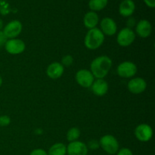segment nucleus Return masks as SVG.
<instances>
[{"instance_id": "12", "label": "nucleus", "mask_w": 155, "mask_h": 155, "mask_svg": "<svg viewBox=\"0 0 155 155\" xmlns=\"http://www.w3.org/2000/svg\"><path fill=\"white\" fill-rule=\"evenodd\" d=\"M101 29L103 34L110 36L117 33V26L112 18H104L101 21Z\"/></svg>"}, {"instance_id": "15", "label": "nucleus", "mask_w": 155, "mask_h": 155, "mask_svg": "<svg viewBox=\"0 0 155 155\" xmlns=\"http://www.w3.org/2000/svg\"><path fill=\"white\" fill-rule=\"evenodd\" d=\"M136 31L138 36L142 38H147L152 32V26L147 20H141L139 21L136 27Z\"/></svg>"}, {"instance_id": "24", "label": "nucleus", "mask_w": 155, "mask_h": 155, "mask_svg": "<svg viewBox=\"0 0 155 155\" xmlns=\"http://www.w3.org/2000/svg\"><path fill=\"white\" fill-rule=\"evenodd\" d=\"M100 147L99 145V142L96 140H91L88 142V145H87V148H89V149H92V150H97L98 148Z\"/></svg>"}, {"instance_id": "26", "label": "nucleus", "mask_w": 155, "mask_h": 155, "mask_svg": "<svg viewBox=\"0 0 155 155\" xmlns=\"http://www.w3.org/2000/svg\"><path fill=\"white\" fill-rule=\"evenodd\" d=\"M30 155H48L46 151L42 148H36L30 152Z\"/></svg>"}, {"instance_id": "7", "label": "nucleus", "mask_w": 155, "mask_h": 155, "mask_svg": "<svg viewBox=\"0 0 155 155\" xmlns=\"http://www.w3.org/2000/svg\"><path fill=\"white\" fill-rule=\"evenodd\" d=\"M134 133L138 140L142 142H147L152 138L153 130L148 124H142L136 127Z\"/></svg>"}, {"instance_id": "9", "label": "nucleus", "mask_w": 155, "mask_h": 155, "mask_svg": "<svg viewBox=\"0 0 155 155\" xmlns=\"http://www.w3.org/2000/svg\"><path fill=\"white\" fill-rule=\"evenodd\" d=\"M76 80L82 87L89 88L95 81V77L91 71L86 69H82L80 70L76 74Z\"/></svg>"}, {"instance_id": "1", "label": "nucleus", "mask_w": 155, "mask_h": 155, "mask_svg": "<svg viewBox=\"0 0 155 155\" xmlns=\"http://www.w3.org/2000/svg\"><path fill=\"white\" fill-rule=\"evenodd\" d=\"M112 60L106 55L97 57L90 65L91 73L97 79H103L107 75L112 67Z\"/></svg>"}, {"instance_id": "18", "label": "nucleus", "mask_w": 155, "mask_h": 155, "mask_svg": "<svg viewBox=\"0 0 155 155\" xmlns=\"http://www.w3.org/2000/svg\"><path fill=\"white\" fill-rule=\"evenodd\" d=\"M47 154L48 155H66L67 146L61 142L55 143L50 147Z\"/></svg>"}, {"instance_id": "27", "label": "nucleus", "mask_w": 155, "mask_h": 155, "mask_svg": "<svg viewBox=\"0 0 155 155\" xmlns=\"http://www.w3.org/2000/svg\"><path fill=\"white\" fill-rule=\"evenodd\" d=\"M8 38L6 37L5 33H3L2 30H0V47L5 45V42H7Z\"/></svg>"}, {"instance_id": "3", "label": "nucleus", "mask_w": 155, "mask_h": 155, "mask_svg": "<svg viewBox=\"0 0 155 155\" xmlns=\"http://www.w3.org/2000/svg\"><path fill=\"white\" fill-rule=\"evenodd\" d=\"M99 145L103 150L110 155L117 154L119 150V142L112 135H105L100 139Z\"/></svg>"}, {"instance_id": "23", "label": "nucleus", "mask_w": 155, "mask_h": 155, "mask_svg": "<svg viewBox=\"0 0 155 155\" xmlns=\"http://www.w3.org/2000/svg\"><path fill=\"white\" fill-rule=\"evenodd\" d=\"M11 118L8 115L0 116V127H7L10 124Z\"/></svg>"}, {"instance_id": "5", "label": "nucleus", "mask_w": 155, "mask_h": 155, "mask_svg": "<svg viewBox=\"0 0 155 155\" xmlns=\"http://www.w3.org/2000/svg\"><path fill=\"white\" fill-rule=\"evenodd\" d=\"M137 66L131 61H124L117 68V74L123 78H131L137 73Z\"/></svg>"}, {"instance_id": "21", "label": "nucleus", "mask_w": 155, "mask_h": 155, "mask_svg": "<svg viewBox=\"0 0 155 155\" xmlns=\"http://www.w3.org/2000/svg\"><path fill=\"white\" fill-rule=\"evenodd\" d=\"M10 12V7L8 3L5 0H0V14L7 15Z\"/></svg>"}, {"instance_id": "11", "label": "nucleus", "mask_w": 155, "mask_h": 155, "mask_svg": "<svg viewBox=\"0 0 155 155\" xmlns=\"http://www.w3.org/2000/svg\"><path fill=\"white\" fill-rule=\"evenodd\" d=\"M127 87H128L129 91L132 93L140 94L146 89L147 83L143 78L136 77V78H133L130 80Z\"/></svg>"}, {"instance_id": "2", "label": "nucleus", "mask_w": 155, "mask_h": 155, "mask_svg": "<svg viewBox=\"0 0 155 155\" xmlns=\"http://www.w3.org/2000/svg\"><path fill=\"white\" fill-rule=\"evenodd\" d=\"M104 41V35L100 29L95 27L89 30L84 39L85 46L90 50L99 48Z\"/></svg>"}, {"instance_id": "10", "label": "nucleus", "mask_w": 155, "mask_h": 155, "mask_svg": "<svg viewBox=\"0 0 155 155\" xmlns=\"http://www.w3.org/2000/svg\"><path fill=\"white\" fill-rule=\"evenodd\" d=\"M88 151L87 145L78 140L70 142L67 147V154L68 155H87Z\"/></svg>"}, {"instance_id": "30", "label": "nucleus", "mask_w": 155, "mask_h": 155, "mask_svg": "<svg viewBox=\"0 0 155 155\" xmlns=\"http://www.w3.org/2000/svg\"><path fill=\"white\" fill-rule=\"evenodd\" d=\"M2 77L0 76V87L2 86Z\"/></svg>"}, {"instance_id": "28", "label": "nucleus", "mask_w": 155, "mask_h": 155, "mask_svg": "<svg viewBox=\"0 0 155 155\" xmlns=\"http://www.w3.org/2000/svg\"><path fill=\"white\" fill-rule=\"evenodd\" d=\"M145 4L150 8H154L155 7V0H144Z\"/></svg>"}, {"instance_id": "14", "label": "nucleus", "mask_w": 155, "mask_h": 155, "mask_svg": "<svg viewBox=\"0 0 155 155\" xmlns=\"http://www.w3.org/2000/svg\"><path fill=\"white\" fill-rule=\"evenodd\" d=\"M91 89L97 96H103L108 91V84L104 79H97L91 86Z\"/></svg>"}, {"instance_id": "19", "label": "nucleus", "mask_w": 155, "mask_h": 155, "mask_svg": "<svg viewBox=\"0 0 155 155\" xmlns=\"http://www.w3.org/2000/svg\"><path fill=\"white\" fill-rule=\"evenodd\" d=\"M107 0H90L89 7L92 12H97L104 9L107 6Z\"/></svg>"}, {"instance_id": "8", "label": "nucleus", "mask_w": 155, "mask_h": 155, "mask_svg": "<svg viewBox=\"0 0 155 155\" xmlns=\"http://www.w3.org/2000/svg\"><path fill=\"white\" fill-rule=\"evenodd\" d=\"M22 28V24L21 21L15 20V21H10L8 24H6L2 31L6 37L8 38V39H15L21 34Z\"/></svg>"}, {"instance_id": "25", "label": "nucleus", "mask_w": 155, "mask_h": 155, "mask_svg": "<svg viewBox=\"0 0 155 155\" xmlns=\"http://www.w3.org/2000/svg\"><path fill=\"white\" fill-rule=\"evenodd\" d=\"M117 155H133V153L130 148H124L118 150V151L117 152Z\"/></svg>"}, {"instance_id": "20", "label": "nucleus", "mask_w": 155, "mask_h": 155, "mask_svg": "<svg viewBox=\"0 0 155 155\" xmlns=\"http://www.w3.org/2000/svg\"><path fill=\"white\" fill-rule=\"evenodd\" d=\"M80 134H81V132L80 129L77 127H72L67 133V139L70 142H75L78 140L79 138L80 137Z\"/></svg>"}, {"instance_id": "22", "label": "nucleus", "mask_w": 155, "mask_h": 155, "mask_svg": "<svg viewBox=\"0 0 155 155\" xmlns=\"http://www.w3.org/2000/svg\"><path fill=\"white\" fill-rule=\"evenodd\" d=\"M73 63H74V58L70 54H67L62 58L61 64L64 67H70L73 64Z\"/></svg>"}, {"instance_id": "13", "label": "nucleus", "mask_w": 155, "mask_h": 155, "mask_svg": "<svg viewBox=\"0 0 155 155\" xmlns=\"http://www.w3.org/2000/svg\"><path fill=\"white\" fill-rule=\"evenodd\" d=\"M64 67L59 62H53L50 64L46 69V74L49 78L57 80L60 78L64 74Z\"/></svg>"}, {"instance_id": "4", "label": "nucleus", "mask_w": 155, "mask_h": 155, "mask_svg": "<svg viewBox=\"0 0 155 155\" xmlns=\"http://www.w3.org/2000/svg\"><path fill=\"white\" fill-rule=\"evenodd\" d=\"M136 39V33L131 28H123L117 36V42L120 46L127 47L133 43Z\"/></svg>"}, {"instance_id": "16", "label": "nucleus", "mask_w": 155, "mask_h": 155, "mask_svg": "<svg viewBox=\"0 0 155 155\" xmlns=\"http://www.w3.org/2000/svg\"><path fill=\"white\" fill-rule=\"evenodd\" d=\"M136 5L133 0H124L119 6V12L122 16L130 17L134 12Z\"/></svg>"}, {"instance_id": "29", "label": "nucleus", "mask_w": 155, "mask_h": 155, "mask_svg": "<svg viewBox=\"0 0 155 155\" xmlns=\"http://www.w3.org/2000/svg\"><path fill=\"white\" fill-rule=\"evenodd\" d=\"M2 28H3V21L0 18V30H2Z\"/></svg>"}, {"instance_id": "6", "label": "nucleus", "mask_w": 155, "mask_h": 155, "mask_svg": "<svg viewBox=\"0 0 155 155\" xmlns=\"http://www.w3.org/2000/svg\"><path fill=\"white\" fill-rule=\"evenodd\" d=\"M26 45L23 40L20 39H9L5 44L6 51L11 54H19L24 52Z\"/></svg>"}, {"instance_id": "17", "label": "nucleus", "mask_w": 155, "mask_h": 155, "mask_svg": "<svg viewBox=\"0 0 155 155\" xmlns=\"http://www.w3.org/2000/svg\"><path fill=\"white\" fill-rule=\"evenodd\" d=\"M98 15L95 12H89L85 15L84 18H83V23L86 28L89 30L92 28H95L98 24Z\"/></svg>"}]
</instances>
